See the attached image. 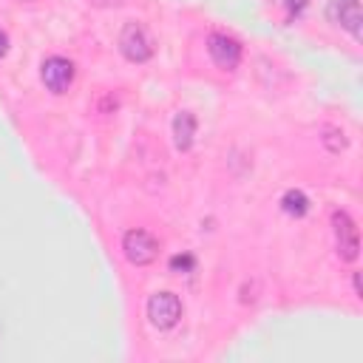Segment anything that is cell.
<instances>
[{
	"label": "cell",
	"instance_id": "cell-1",
	"mask_svg": "<svg viewBox=\"0 0 363 363\" xmlns=\"http://www.w3.org/2000/svg\"><path fill=\"white\" fill-rule=\"evenodd\" d=\"M153 37L139 20H128L119 31V51L128 62H147L153 57Z\"/></svg>",
	"mask_w": 363,
	"mask_h": 363
},
{
	"label": "cell",
	"instance_id": "cell-3",
	"mask_svg": "<svg viewBox=\"0 0 363 363\" xmlns=\"http://www.w3.org/2000/svg\"><path fill=\"white\" fill-rule=\"evenodd\" d=\"M122 252L133 267H147L159 255V241L147 230H128L122 235Z\"/></svg>",
	"mask_w": 363,
	"mask_h": 363
},
{
	"label": "cell",
	"instance_id": "cell-6",
	"mask_svg": "<svg viewBox=\"0 0 363 363\" xmlns=\"http://www.w3.org/2000/svg\"><path fill=\"white\" fill-rule=\"evenodd\" d=\"M43 85L51 91V94H65L74 82V62L65 60V57H48L43 62Z\"/></svg>",
	"mask_w": 363,
	"mask_h": 363
},
{
	"label": "cell",
	"instance_id": "cell-7",
	"mask_svg": "<svg viewBox=\"0 0 363 363\" xmlns=\"http://www.w3.org/2000/svg\"><path fill=\"white\" fill-rule=\"evenodd\" d=\"M329 14H332V20L340 23L354 40H360V23H363L360 0H332Z\"/></svg>",
	"mask_w": 363,
	"mask_h": 363
},
{
	"label": "cell",
	"instance_id": "cell-10",
	"mask_svg": "<svg viewBox=\"0 0 363 363\" xmlns=\"http://www.w3.org/2000/svg\"><path fill=\"white\" fill-rule=\"evenodd\" d=\"M193 267H196V258L190 252H182V255H173L170 258V269L173 272H190Z\"/></svg>",
	"mask_w": 363,
	"mask_h": 363
},
{
	"label": "cell",
	"instance_id": "cell-9",
	"mask_svg": "<svg viewBox=\"0 0 363 363\" xmlns=\"http://www.w3.org/2000/svg\"><path fill=\"white\" fill-rule=\"evenodd\" d=\"M281 207H284L286 216L301 218V216L309 213V199H306V193H301V190H286V193L281 196Z\"/></svg>",
	"mask_w": 363,
	"mask_h": 363
},
{
	"label": "cell",
	"instance_id": "cell-2",
	"mask_svg": "<svg viewBox=\"0 0 363 363\" xmlns=\"http://www.w3.org/2000/svg\"><path fill=\"white\" fill-rule=\"evenodd\" d=\"M332 230H335V244H337V255L340 261H357L360 255V233L354 218L346 210H335L332 213Z\"/></svg>",
	"mask_w": 363,
	"mask_h": 363
},
{
	"label": "cell",
	"instance_id": "cell-5",
	"mask_svg": "<svg viewBox=\"0 0 363 363\" xmlns=\"http://www.w3.org/2000/svg\"><path fill=\"white\" fill-rule=\"evenodd\" d=\"M207 51L213 57V62L224 71H233L238 62H241V43L230 34H221V31H213L207 37Z\"/></svg>",
	"mask_w": 363,
	"mask_h": 363
},
{
	"label": "cell",
	"instance_id": "cell-11",
	"mask_svg": "<svg viewBox=\"0 0 363 363\" xmlns=\"http://www.w3.org/2000/svg\"><path fill=\"white\" fill-rule=\"evenodd\" d=\"M6 51H9V37H6V31L0 28V57H6Z\"/></svg>",
	"mask_w": 363,
	"mask_h": 363
},
{
	"label": "cell",
	"instance_id": "cell-8",
	"mask_svg": "<svg viewBox=\"0 0 363 363\" xmlns=\"http://www.w3.org/2000/svg\"><path fill=\"white\" fill-rule=\"evenodd\" d=\"M193 139H196V116L190 111H179L173 116V142H176V150H190L193 147Z\"/></svg>",
	"mask_w": 363,
	"mask_h": 363
},
{
	"label": "cell",
	"instance_id": "cell-4",
	"mask_svg": "<svg viewBox=\"0 0 363 363\" xmlns=\"http://www.w3.org/2000/svg\"><path fill=\"white\" fill-rule=\"evenodd\" d=\"M182 318V301L179 295L173 292H156L150 295L147 301V320L156 326V329H170L176 326Z\"/></svg>",
	"mask_w": 363,
	"mask_h": 363
}]
</instances>
